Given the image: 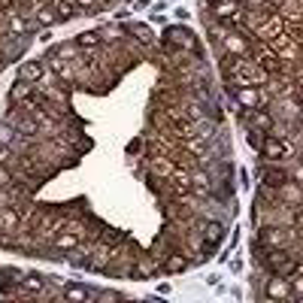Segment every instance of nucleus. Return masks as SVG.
Here are the masks:
<instances>
[{"instance_id":"5","label":"nucleus","mask_w":303,"mask_h":303,"mask_svg":"<svg viewBox=\"0 0 303 303\" xmlns=\"http://www.w3.org/2000/svg\"><path fill=\"white\" fill-rule=\"evenodd\" d=\"M76 6H79V9H103L106 6V0H76Z\"/></svg>"},{"instance_id":"8","label":"nucleus","mask_w":303,"mask_h":303,"mask_svg":"<svg viewBox=\"0 0 303 303\" xmlns=\"http://www.w3.org/2000/svg\"><path fill=\"white\" fill-rule=\"evenodd\" d=\"M291 303H303V297H291Z\"/></svg>"},{"instance_id":"6","label":"nucleus","mask_w":303,"mask_h":303,"mask_svg":"<svg viewBox=\"0 0 303 303\" xmlns=\"http://www.w3.org/2000/svg\"><path fill=\"white\" fill-rule=\"evenodd\" d=\"M288 282H291V297H303V273L291 276Z\"/></svg>"},{"instance_id":"2","label":"nucleus","mask_w":303,"mask_h":303,"mask_svg":"<svg viewBox=\"0 0 303 303\" xmlns=\"http://www.w3.org/2000/svg\"><path fill=\"white\" fill-rule=\"evenodd\" d=\"M46 76V64L43 61H27L18 67V82H27V85H36Z\"/></svg>"},{"instance_id":"3","label":"nucleus","mask_w":303,"mask_h":303,"mask_svg":"<svg viewBox=\"0 0 303 303\" xmlns=\"http://www.w3.org/2000/svg\"><path fill=\"white\" fill-rule=\"evenodd\" d=\"M30 97H36V85H27V82H12V91H9V106H21L27 103Z\"/></svg>"},{"instance_id":"4","label":"nucleus","mask_w":303,"mask_h":303,"mask_svg":"<svg viewBox=\"0 0 303 303\" xmlns=\"http://www.w3.org/2000/svg\"><path fill=\"white\" fill-rule=\"evenodd\" d=\"M49 6L55 9L58 21H61V18H73V15H79V12H82L79 6H76V0H49Z\"/></svg>"},{"instance_id":"7","label":"nucleus","mask_w":303,"mask_h":303,"mask_svg":"<svg viewBox=\"0 0 303 303\" xmlns=\"http://www.w3.org/2000/svg\"><path fill=\"white\" fill-rule=\"evenodd\" d=\"M282 3H285V0H267V6H270V9H279Z\"/></svg>"},{"instance_id":"1","label":"nucleus","mask_w":303,"mask_h":303,"mask_svg":"<svg viewBox=\"0 0 303 303\" xmlns=\"http://www.w3.org/2000/svg\"><path fill=\"white\" fill-rule=\"evenodd\" d=\"M264 297L267 300H276V303H285L291 300V282L282 279V276H267V282H264Z\"/></svg>"}]
</instances>
